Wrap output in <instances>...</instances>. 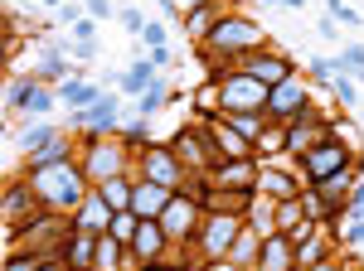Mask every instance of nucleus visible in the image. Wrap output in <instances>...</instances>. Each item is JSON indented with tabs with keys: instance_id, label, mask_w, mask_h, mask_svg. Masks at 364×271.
<instances>
[{
	"instance_id": "obj_41",
	"label": "nucleus",
	"mask_w": 364,
	"mask_h": 271,
	"mask_svg": "<svg viewBox=\"0 0 364 271\" xmlns=\"http://www.w3.org/2000/svg\"><path fill=\"white\" fill-rule=\"evenodd\" d=\"M209 271H233V267H209Z\"/></svg>"
},
{
	"instance_id": "obj_2",
	"label": "nucleus",
	"mask_w": 364,
	"mask_h": 271,
	"mask_svg": "<svg viewBox=\"0 0 364 271\" xmlns=\"http://www.w3.org/2000/svg\"><path fill=\"white\" fill-rule=\"evenodd\" d=\"M214 97H219V107H224V111H267L272 87L257 82L252 73H243V68H233V73H224V78L214 82Z\"/></svg>"
},
{
	"instance_id": "obj_38",
	"label": "nucleus",
	"mask_w": 364,
	"mask_h": 271,
	"mask_svg": "<svg viewBox=\"0 0 364 271\" xmlns=\"http://www.w3.org/2000/svg\"><path fill=\"white\" fill-rule=\"evenodd\" d=\"M146 58H151L156 68H166V63H170V49H151V54H146Z\"/></svg>"
},
{
	"instance_id": "obj_10",
	"label": "nucleus",
	"mask_w": 364,
	"mask_h": 271,
	"mask_svg": "<svg viewBox=\"0 0 364 271\" xmlns=\"http://www.w3.org/2000/svg\"><path fill=\"white\" fill-rule=\"evenodd\" d=\"M161 228H166V238L170 243H180V238H190L195 233V223H199V199H185V194H175L166 204V214L156 218Z\"/></svg>"
},
{
	"instance_id": "obj_27",
	"label": "nucleus",
	"mask_w": 364,
	"mask_h": 271,
	"mask_svg": "<svg viewBox=\"0 0 364 271\" xmlns=\"http://www.w3.org/2000/svg\"><path fill=\"white\" fill-rule=\"evenodd\" d=\"M136 228H141V218L132 214V209H127V214H117V218H112V228H107V233L127 243V238H136Z\"/></svg>"
},
{
	"instance_id": "obj_42",
	"label": "nucleus",
	"mask_w": 364,
	"mask_h": 271,
	"mask_svg": "<svg viewBox=\"0 0 364 271\" xmlns=\"http://www.w3.org/2000/svg\"><path fill=\"white\" fill-rule=\"evenodd\" d=\"M267 5H277V0H267Z\"/></svg>"
},
{
	"instance_id": "obj_3",
	"label": "nucleus",
	"mask_w": 364,
	"mask_h": 271,
	"mask_svg": "<svg viewBox=\"0 0 364 271\" xmlns=\"http://www.w3.org/2000/svg\"><path fill=\"white\" fill-rule=\"evenodd\" d=\"M262 44V29L252 25V20H238V15H228V20H219V25L209 29V39H204V49L209 54H248V49H257Z\"/></svg>"
},
{
	"instance_id": "obj_30",
	"label": "nucleus",
	"mask_w": 364,
	"mask_h": 271,
	"mask_svg": "<svg viewBox=\"0 0 364 271\" xmlns=\"http://www.w3.org/2000/svg\"><path fill=\"white\" fill-rule=\"evenodd\" d=\"M326 15H331V20H340V25H364V20L350 10V5H345V0H326Z\"/></svg>"
},
{
	"instance_id": "obj_33",
	"label": "nucleus",
	"mask_w": 364,
	"mask_h": 271,
	"mask_svg": "<svg viewBox=\"0 0 364 271\" xmlns=\"http://www.w3.org/2000/svg\"><path fill=\"white\" fill-rule=\"evenodd\" d=\"M83 10H87V20H112L117 15L112 0H83Z\"/></svg>"
},
{
	"instance_id": "obj_25",
	"label": "nucleus",
	"mask_w": 364,
	"mask_h": 271,
	"mask_svg": "<svg viewBox=\"0 0 364 271\" xmlns=\"http://www.w3.org/2000/svg\"><path fill=\"white\" fill-rule=\"evenodd\" d=\"M151 82H156V63H151V58H141L136 68H132V73H127V78H122V87H127V92H132V97H141V92H146V87H151Z\"/></svg>"
},
{
	"instance_id": "obj_8",
	"label": "nucleus",
	"mask_w": 364,
	"mask_h": 271,
	"mask_svg": "<svg viewBox=\"0 0 364 271\" xmlns=\"http://www.w3.org/2000/svg\"><path fill=\"white\" fill-rule=\"evenodd\" d=\"M311 107V92L301 78H287L272 87V97H267V116H277V121H296L301 111Z\"/></svg>"
},
{
	"instance_id": "obj_26",
	"label": "nucleus",
	"mask_w": 364,
	"mask_h": 271,
	"mask_svg": "<svg viewBox=\"0 0 364 271\" xmlns=\"http://www.w3.org/2000/svg\"><path fill=\"white\" fill-rule=\"evenodd\" d=\"M166 102H170V97H166V82H151V87L136 97V111H141V116H151L156 107H166Z\"/></svg>"
},
{
	"instance_id": "obj_22",
	"label": "nucleus",
	"mask_w": 364,
	"mask_h": 271,
	"mask_svg": "<svg viewBox=\"0 0 364 271\" xmlns=\"http://www.w3.org/2000/svg\"><path fill=\"white\" fill-rule=\"evenodd\" d=\"M68 160V136H54L49 145L29 150V170H44V165H63Z\"/></svg>"
},
{
	"instance_id": "obj_6",
	"label": "nucleus",
	"mask_w": 364,
	"mask_h": 271,
	"mask_svg": "<svg viewBox=\"0 0 364 271\" xmlns=\"http://www.w3.org/2000/svg\"><path fill=\"white\" fill-rule=\"evenodd\" d=\"M326 136H336V131H331V121L316 116V107H306L296 121H287V150H291V155H306L311 145H321Z\"/></svg>"
},
{
	"instance_id": "obj_37",
	"label": "nucleus",
	"mask_w": 364,
	"mask_h": 271,
	"mask_svg": "<svg viewBox=\"0 0 364 271\" xmlns=\"http://www.w3.org/2000/svg\"><path fill=\"white\" fill-rule=\"evenodd\" d=\"M73 39L78 44H92V20H73Z\"/></svg>"
},
{
	"instance_id": "obj_32",
	"label": "nucleus",
	"mask_w": 364,
	"mask_h": 271,
	"mask_svg": "<svg viewBox=\"0 0 364 271\" xmlns=\"http://www.w3.org/2000/svg\"><path fill=\"white\" fill-rule=\"evenodd\" d=\"M336 97H340V107H355V102H360V92H355V78L336 73Z\"/></svg>"
},
{
	"instance_id": "obj_31",
	"label": "nucleus",
	"mask_w": 364,
	"mask_h": 271,
	"mask_svg": "<svg viewBox=\"0 0 364 271\" xmlns=\"http://www.w3.org/2000/svg\"><path fill=\"white\" fill-rule=\"evenodd\" d=\"M63 73H68V63L58 58V49H49V54H44V63H39V78H63Z\"/></svg>"
},
{
	"instance_id": "obj_15",
	"label": "nucleus",
	"mask_w": 364,
	"mask_h": 271,
	"mask_svg": "<svg viewBox=\"0 0 364 271\" xmlns=\"http://www.w3.org/2000/svg\"><path fill=\"white\" fill-rule=\"evenodd\" d=\"M10 107H20V111H49L54 107V92L44 87V82H10Z\"/></svg>"
},
{
	"instance_id": "obj_36",
	"label": "nucleus",
	"mask_w": 364,
	"mask_h": 271,
	"mask_svg": "<svg viewBox=\"0 0 364 271\" xmlns=\"http://www.w3.org/2000/svg\"><path fill=\"white\" fill-rule=\"evenodd\" d=\"M345 243H350V247L364 243V218H350V228H345Z\"/></svg>"
},
{
	"instance_id": "obj_11",
	"label": "nucleus",
	"mask_w": 364,
	"mask_h": 271,
	"mask_svg": "<svg viewBox=\"0 0 364 271\" xmlns=\"http://www.w3.org/2000/svg\"><path fill=\"white\" fill-rule=\"evenodd\" d=\"M112 218H117V209H112V204H107V199H102L97 189H92L83 204H78V214H73V228H78V233H107V228H112Z\"/></svg>"
},
{
	"instance_id": "obj_23",
	"label": "nucleus",
	"mask_w": 364,
	"mask_h": 271,
	"mask_svg": "<svg viewBox=\"0 0 364 271\" xmlns=\"http://www.w3.org/2000/svg\"><path fill=\"white\" fill-rule=\"evenodd\" d=\"M117 262H122V238L97 233V262H92V271H117Z\"/></svg>"
},
{
	"instance_id": "obj_14",
	"label": "nucleus",
	"mask_w": 364,
	"mask_h": 271,
	"mask_svg": "<svg viewBox=\"0 0 364 271\" xmlns=\"http://www.w3.org/2000/svg\"><path fill=\"white\" fill-rule=\"evenodd\" d=\"M291 262H296V243H291L287 233H267L257 267H262V271H291Z\"/></svg>"
},
{
	"instance_id": "obj_34",
	"label": "nucleus",
	"mask_w": 364,
	"mask_h": 271,
	"mask_svg": "<svg viewBox=\"0 0 364 271\" xmlns=\"http://www.w3.org/2000/svg\"><path fill=\"white\" fill-rule=\"evenodd\" d=\"M345 214L364 218V175H360V184H355V194H350V204H345Z\"/></svg>"
},
{
	"instance_id": "obj_29",
	"label": "nucleus",
	"mask_w": 364,
	"mask_h": 271,
	"mask_svg": "<svg viewBox=\"0 0 364 271\" xmlns=\"http://www.w3.org/2000/svg\"><path fill=\"white\" fill-rule=\"evenodd\" d=\"M44 262H49V252H29V257H10L5 271H39Z\"/></svg>"
},
{
	"instance_id": "obj_17",
	"label": "nucleus",
	"mask_w": 364,
	"mask_h": 271,
	"mask_svg": "<svg viewBox=\"0 0 364 271\" xmlns=\"http://www.w3.org/2000/svg\"><path fill=\"white\" fill-rule=\"evenodd\" d=\"M122 175V145H92V160H87V179H97V184H107Z\"/></svg>"
},
{
	"instance_id": "obj_12",
	"label": "nucleus",
	"mask_w": 364,
	"mask_h": 271,
	"mask_svg": "<svg viewBox=\"0 0 364 271\" xmlns=\"http://www.w3.org/2000/svg\"><path fill=\"white\" fill-rule=\"evenodd\" d=\"M238 68H243V73H252L257 82H267V87H277V82L296 78V73H291V58H282V54H257V58H243Z\"/></svg>"
},
{
	"instance_id": "obj_39",
	"label": "nucleus",
	"mask_w": 364,
	"mask_h": 271,
	"mask_svg": "<svg viewBox=\"0 0 364 271\" xmlns=\"http://www.w3.org/2000/svg\"><path fill=\"white\" fill-rule=\"evenodd\" d=\"M39 271H68V267H63V257H49V262H44Z\"/></svg>"
},
{
	"instance_id": "obj_21",
	"label": "nucleus",
	"mask_w": 364,
	"mask_h": 271,
	"mask_svg": "<svg viewBox=\"0 0 364 271\" xmlns=\"http://www.w3.org/2000/svg\"><path fill=\"white\" fill-rule=\"evenodd\" d=\"M34 204H39V199H34L29 184H15V189H10V199H5V223H10V233L25 223V209H34Z\"/></svg>"
},
{
	"instance_id": "obj_40",
	"label": "nucleus",
	"mask_w": 364,
	"mask_h": 271,
	"mask_svg": "<svg viewBox=\"0 0 364 271\" xmlns=\"http://www.w3.org/2000/svg\"><path fill=\"white\" fill-rule=\"evenodd\" d=\"M141 271H166V267H161V262H146V267H141Z\"/></svg>"
},
{
	"instance_id": "obj_35",
	"label": "nucleus",
	"mask_w": 364,
	"mask_h": 271,
	"mask_svg": "<svg viewBox=\"0 0 364 271\" xmlns=\"http://www.w3.org/2000/svg\"><path fill=\"white\" fill-rule=\"evenodd\" d=\"M141 39H146L151 49H166V29H161V25H146V34H141Z\"/></svg>"
},
{
	"instance_id": "obj_24",
	"label": "nucleus",
	"mask_w": 364,
	"mask_h": 271,
	"mask_svg": "<svg viewBox=\"0 0 364 271\" xmlns=\"http://www.w3.org/2000/svg\"><path fill=\"white\" fill-rule=\"evenodd\" d=\"M132 189H136V184H127L122 175H117V179H107V184H97V194L112 204L117 214H127V209H132Z\"/></svg>"
},
{
	"instance_id": "obj_9",
	"label": "nucleus",
	"mask_w": 364,
	"mask_h": 271,
	"mask_svg": "<svg viewBox=\"0 0 364 271\" xmlns=\"http://www.w3.org/2000/svg\"><path fill=\"white\" fill-rule=\"evenodd\" d=\"M209 184H214V189L257 194V165H252L248 155H238V160H219V165H214V175H209Z\"/></svg>"
},
{
	"instance_id": "obj_19",
	"label": "nucleus",
	"mask_w": 364,
	"mask_h": 271,
	"mask_svg": "<svg viewBox=\"0 0 364 271\" xmlns=\"http://www.w3.org/2000/svg\"><path fill=\"white\" fill-rule=\"evenodd\" d=\"M63 252H68V267L73 271H92V262H97V233H73V243Z\"/></svg>"
},
{
	"instance_id": "obj_20",
	"label": "nucleus",
	"mask_w": 364,
	"mask_h": 271,
	"mask_svg": "<svg viewBox=\"0 0 364 271\" xmlns=\"http://www.w3.org/2000/svg\"><path fill=\"white\" fill-rule=\"evenodd\" d=\"M58 97L68 102V107H92V102H102V92L92 87V82H83V78H63V87H58Z\"/></svg>"
},
{
	"instance_id": "obj_28",
	"label": "nucleus",
	"mask_w": 364,
	"mask_h": 271,
	"mask_svg": "<svg viewBox=\"0 0 364 271\" xmlns=\"http://www.w3.org/2000/svg\"><path fill=\"white\" fill-rule=\"evenodd\" d=\"M117 20H122V29H127V34H146V15H141L136 5H127V10H117Z\"/></svg>"
},
{
	"instance_id": "obj_1",
	"label": "nucleus",
	"mask_w": 364,
	"mask_h": 271,
	"mask_svg": "<svg viewBox=\"0 0 364 271\" xmlns=\"http://www.w3.org/2000/svg\"><path fill=\"white\" fill-rule=\"evenodd\" d=\"M29 189L39 204H49V209H73V204H83L87 189H83V175L73 170V165H44V170H29Z\"/></svg>"
},
{
	"instance_id": "obj_4",
	"label": "nucleus",
	"mask_w": 364,
	"mask_h": 271,
	"mask_svg": "<svg viewBox=\"0 0 364 271\" xmlns=\"http://www.w3.org/2000/svg\"><path fill=\"white\" fill-rule=\"evenodd\" d=\"M340 170H350V145L340 136H326L321 145H311L301 155V184H321V179H331Z\"/></svg>"
},
{
	"instance_id": "obj_13",
	"label": "nucleus",
	"mask_w": 364,
	"mask_h": 271,
	"mask_svg": "<svg viewBox=\"0 0 364 271\" xmlns=\"http://www.w3.org/2000/svg\"><path fill=\"white\" fill-rule=\"evenodd\" d=\"M170 199H175V194H170L166 184H151V179H141L136 189H132V214H136V218H161Z\"/></svg>"
},
{
	"instance_id": "obj_16",
	"label": "nucleus",
	"mask_w": 364,
	"mask_h": 271,
	"mask_svg": "<svg viewBox=\"0 0 364 271\" xmlns=\"http://www.w3.org/2000/svg\"><path fill=\"white\" fill-rule=\"evenodd\" d=\"M166 228L156 223V218H141V228H136V238H132V247H136V257H141V267L146 262H161V247H166Z\"/></svg>"
},
{
	"instance_id": "obj_7",
	"label": "nucleus",
	"mask_w": 364,
	"mask_h": 271,
	"mask_svg": "<svg viewBox=\"0 0 364 271\" xmlns=\"http://www.w3.org/2000/svg\"><path fill=\"white\" fill-rule=\"evenodd\" d=\"M238 233H243V223H238V214H209L204 218V257L214 262V257H224V252H233V243H238Z\"/></svg>"
},
{
	"instance_id": "obj_5",
	"label": "nucleus",
	"mask_w": 364,
	"mask_h": 271,
	"mask_svg": "<svg viewBox=\"0 0 364 271\" xmlns=\"http://www.w3.org/2000/svg\"><path fill=\"white\" fill-rule=\"evenodd\" d=\"M141 175H146L151 184H166V189L175 194L180 179H185V160H180L175 150H166V145H146V150H141Z\"/></svg>"
},
{
	"instance_id": "obj_18",
	"label": "nucleus",
	"mask_w": 364,
	"mask_h": 271,
	"mask_svg": "<svg viewBox=\"0 0 364 271\" xmlns=\"http://www.w3.org/2000/svg\"><path fill=\"white\" fill-rule=\"evenodd\" d=\"M83 131H117V97H102V102H92L73 116Z\"/></svg>"
}]
</instances>
